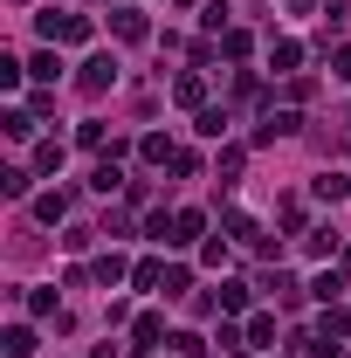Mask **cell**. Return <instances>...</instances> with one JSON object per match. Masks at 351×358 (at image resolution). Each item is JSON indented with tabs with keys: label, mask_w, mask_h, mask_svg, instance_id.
Instances as JSON below:
<instances>
[{
	"label": "cell",
	"mask_w": 351,
	"mask_h": 358,
	"mask_svg": "<svg viewBox=\"0 0 351 358\" xmlns=\"http://www.w3.org/2000/svg\"><path fill=\"white\" fill-rule=\"evenodd\" d=\"M338 83H351V48H338V69H331Z\"/></svg>",
	"instance_id": "277c9868"
},
{
	"label": "cell",
	"mask_w": 351,
	"mask_h": 358,
	"mask_svg": "<svg viewBox=\"0 0 351 358\" xmlns=\"http://www.w3.org/2000/svg\"><path fill=\"white\" fill-rule=\"evenodd\" d=\"M35 352V331H28V324H14V331H7V358H28Z\"/></svg>",
	"instance_id": "7a4b0ae2"
},
{
	"label": "cell",
	"mask_w": 351,
	"mask_h": 358,
	"mask_svg": "<svg viewBox=\"0 0 351 358\" xmlns=\"http://www.w3.org/2000/svg\"><path fill=\"white\" fill-rule=\"evenodd\" d=\"M110 83H117V62H110V55H96V62L83 69V90H110Z\"/></svg>",
	"instance_id": "6da1fadb"
},
{
	"label": "cell",
	"mask_w": 351,
	"mask_h": 358,
	"mask_svg": "<svg viewBox=\"0 0 351 358\" xmlns=\"http://www.w3.org/2000/svg\"><path fill=\"white\" fill-rule=\"evenodd\" d=\"M345 193H351L345 173H324V179H317V200H345Z\"/></svg>",
	"instance_id": "3957f363"
}]
</instances>
